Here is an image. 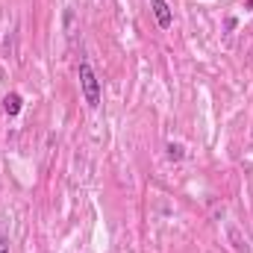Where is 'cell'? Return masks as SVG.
Segmentation results:
<instances>
[{
	"mask_svg": "<svg viewBox=\"0 0 253 253\" xmlns=\"http://www.w3.org/2000/svg\"><path fill=\"white\" fill-rule=\"evenodd\" d=\"M80 88H83V97L91 109L100 106V80L94 74V68L88 62H80Z\"/></svg>",
	"mask_w": 253,
	"mask_h": 253,
	"instance_id": "1",
	"label": "cell"
},
{
	"mask_svg": "<svg viewBox=\"0 0 253 253\" xmlns=\"http://www.w3.org/2000/svg\"><path fill=\"white\" fill-rule=\"evenodd\" d=\"M150 9H153V18H156V24H159L162 30H168V27H171V21H174V15H171V6H168L165 0H150Z\"/></svg>",
	"mask_w": 253,
	"mask_h": 253,
	"instance_id": "2",
	"label": "cell"
},
{
	"mask_svg": "<svg viewBox=\"0 0 253 253\" xmlns=\"http://www.w3.org/2000/svg\"><path fill=\"white\" fill-rule=\"evenodd\" d=\"M21 106H24V100H21V94H18V91H12V94H6V97H3V109H6V115H9V118L21 115Z\"/></svg>",
	"mask_w": 253,
	"mask_h": 253,
	"instance_id": "3",
	"label": "cell"
},
{
	"mask_svg": "<svg viewBox=\"0 0 253 253\" xmlns=\"http://www.w3.org/2000/svg\"><path fill=\"white\" fill-rule=\"evenodd\" d=\"M168 150H171V159H180L183 156V147H177V144H171Z\"/></svg>",
	"mask_w": 253,
	"mask_h": 253,
	"instance_id": "4",
	"label": "cell"
},
{
	"mask_svg": "<svg viewBox=\"0 0 253 253\" xmlns=\"http://www.w3.org/2000/svg\"><path fill=\"white\" fill-rule=\"evenodd\" d=\"M0 253H9V239L6 236H0Z\"/></svg>",
	"mask_w": 253,
	"mask_h": 253,
	"instance_id": "5",
	"label": "cell"
}]
</instances>
